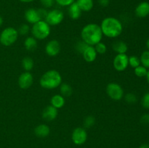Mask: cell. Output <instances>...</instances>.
I'll list each match as a JSON object with an SVG mask.
<instances>
[{
	"mask_svg": "<svg viewBox=\"0 0 149 148\" xmlns=\"http://www.w3.org/2000/svg\"><path fill=\"white\" fill-rule=\"evenodd\" d=\"M98 2L102 7H107L109 4V0H98Z\"/></svg>",
	"mask_w": 149,
	"mask_h": 148,
	"instance_id": "8d00e7d4",
	"label": "cell"
},
{
	"mask_svg": "<svg viewBox=\"0 0 149 148\" xmlns=\"http://www.w3.org/2000/svg\"><path fill=\"white\" fill-rule=\"evenodd\" d=\"M41 4L44 6L45 7H47V8H49V7H51L55 3V0H40Z\"/></svg>",
	"mask_w": 149,
	"mask_h": 148,
	"instance_id": "836d02e7",
	"label": "cell"
},
{
	"mask_svg": "<svg viewBox=\"0 0 149 148\" xmlns=\"http://www.w3.org/2000/svg\"><path fill=\"white\" fill-rule=\"evenodd\" d=\"M95 49V51L97 52V54H100V55H103L107 51V46L103 42H99L98 44L94 46Z\"/></svg>",
	"mask_w": 149,
	"mask_h": 148,
	"instance_id": "4316f807",
	"label": "cell"
},
{
	"mask_svg": "<svg viewBox=\"0 0 149 148\" xmlns=\"http://www.w3.org/2000/svg\"><path fill=\"white\" fill-rule=\"evenodd\" d=\"M84 126L85 128H90L94 126L95 123V118L93 116L89 115L86 117L84 120Z\"/></svg>",
	"mask_w": 149,
	"mask_h": 148,
	"instance_id": "83f0119b",
	"label": "cell"
},
{
	"mask_svg": "<svg viewBox=\"0 0 149 148\" xmlns=\"http://www.w3.org/2000/svg\"><path fill=\"white\" fill-rule=\"evenodd\" d=\"M87 46H88V45H87L85 42H84L82 40H81V41H78L77 44H76L75 47H76V49H77V51L79 52V53L82 54V52H84V50L86 49V47H87Z\"/></svg>",
	"mask_w": 149,
	"mask_h": 148,
	"instance_id": "4dcf8cb0",
	"label": "cell"
},
{
	"mask_svg": "<svg viewBox=\"0 0 149 148\" xmlns=\"http://www.w3.org/2000/svg\"><path fill=\"white\" fill-rule=\"evenodd\" d=\"M68 15L72 20H77L81 17V10L75 1L68 6Z\"/></svg>",
	"mask_w": 149,
	"mask_h": 148,
	"instance_id": "2e32d148",
	"label": "cell"
},
{
	"mask_svg": "<svg viewBox=\"0 0 149 148\" xmlns=\"http://www.w3.org/2000/svg\"><path fill=\"white\" fill-rule=\"evenodd\" d=\"M62 84V76L58 71L50 70L43 74L39 80L41 86L46 89H54Z\"/></svg>",
	"mask_w": 149,
	"mask_h": 148,
	"instance_id": "3957f363",
	"label": "cell"
},
{
	"mask_svg": "<svg viewBox=\"0 0 149 148\" xmlns=\"http://www.w3.org/2000/svg\"><path fill=\"white\" fill-rule=\"evenodd\" d=\"M33 83V76L29 71H25L18 78V85L23 89L30 88Z\"/></svg>",
	"mask_w": 149,
	"mask_h": 148,
	"instance_id": "30bf717a",
	"label": "cell"
},
{
	"mask_svg": "<svg viewBox=\"0 0 149 148\" xmlns=\"http://www.w3.org/2000/svg\"><path fill=\"white\" fill-rule=\"evenodd\" d=\"M113 50L117 54H126L127 52V44L122 41H116L112 45Z\"/></svg>",
	"mask_w": 149,
	"mask_h": 148,
	"instance_id": "d6986e66",
	"label": "cell"
},
{
	"mask_svg": "<svg viewBox=\"0 0 149 148\" xmlns=\"http://www.w3.org/2000/svg\"><path fill=\"white\" fill-rule=\"evenodd\" d=\"M125 100L129 104H135L138 100V98L133 93H127L126 95H125Z\"/></svg>",
	"mask_w": 149,
	"mask_h": 148,
	"instance_id": "f1b7e54d",
	"label": "cell"
},
{
	"mask_svg": "<svg viewBox=\"0 0 149 148\" xmlns=\"http://www.w3.org/2000/svg\"><path fill=\"white\" fill-rule=\"evenodd\" d=\"M113 65L119 72L125 71L129 65V57L126 54H117L113 58Z\"/></svg>",
	"mask_w": 149,
	"mask_h": 148,
	"instance_id": "ba28073f",
	"label": "cell"
},
{
	"mask_svg": "<svg viewBox=\"0 0 149 148\" xmlns=\"http://www.w3.org/2000/svg\"><path fill=\"white\" fill-rule=\"evenodd\" d=\"M38 11H39V15H40L42 20V19H45V17H46L48 12H47L45 9H39V10H38Z\"/></svg>",
	"mask_w": 149,
	"mask_h": 148,
	"instance_id": "d590c367",
	"label": "cell"
},
{
	"mask_svg": "<svg viewBox=\"0 0 149 148\" xmlns=\"http://www.w3.org/2000/svg\"><path fill=\"white\" fill-rule=\"evenodd\" d=\"M103 36L100 26L96 23H89L81 29V39L89 46H95L101 41Z\"/></svg>",
	"mask_w": 149,
	"mask_h": 148,
	"instance_id": "6da1fadb",
	"label": "cell"
},
{
	"mask_svg": "<svg viewBox=\"0 0 149 148\" xmlns=\"http://www.w3.org/2000/svg\"><path fill=\"white\" fill-rule=\"evenodd\" d=\"M50 133V129L46 124H39L35 128L34 133L36 136L40 138H45Z\"/></svg>",
	"mask_w": 149,
	"mask_h": 148,
	"instance_id": "e0dca14e",
	"label": "cell"
},
{
	"mask_svg": "<svg viewBox=\"0 0 149 148\" xmlns=\"http://www.w3.org/2000/svg\"><path fill=\"white\" fill-rule=\"evenodd\" d=\"M76 2L81 12H90L94 5L93 0H77Z\"/></svg>",
	"mask_w": 149,
	"mask_h": 148,
	"instance_id": "ffe728a7",
	"label": "cell"
},
{
	"mask_svg": "<svg viewBox=\"0 0 149 148\" xmlns=\"http://www.w3.org/2000/svg\"><path fill=\"white\" fill-rule=\"evenodd\" d=\"M33 37L38 40H44L49 36L51 32L50 26L45 20H40L34 23L31 29Z\"/></svg>",
	"mask_w": 149,
	"mask_h": 148,
	"instance_id": "277c9868",
	"label": "cell"
},
{
	"mask_svg": "<svg viewBox=\"0 0 149 148\" xmlns=\"http://www.w3.org/2000/svg\"><path fill=\"white\" fill-rule=\"evenodd\" d=\"M25 19L28 23L31 24H34L37 22L42 20L38 10L33 8L28 9L25 12Z\"/></svg>",
	"mask_w": 149,
	"mask_h": 148,
	"instance_id": "7c38bea8",
	"label": "cell"
},
{
	"mask_svg": "<svg viewBox=\"0 0 149 148\" xmlns=\"http://www.w3.org/2000/svg\"><path fill=\"white\" fill-rule=\"evenodd\" d=\"M141 105L143 108L149 110V92L146 93L141 99Z\"/></svg>",
	"mask_w": 149,
	"mask_h": 148,
	"instance_id": "f546056e",
	"label": "cell"
},
{
	"mask_svg": "<svg viewBox=\"0 0 149 148\" xmlns=\"http://www.w3.org/2000/svg\"><path fill=\"white\" fill-rule=\"evenodd\" d=\"M141 121L144 124H148L149 123V113L143 114L141 118Z\"/></svg>",
	"mask_w": 149,
	"mask_h": 148,
	"instance_id": "e575fe53",
	"label": "cell"
},
{
	"mask_svg": "<svg viewBox=\"0 0 149 148\" xmlns=\"http://www.w3.org/2000/svg\"><path fill=\"white\" fill-rule=\"evenodd\" d=\"M19 1H22V2H24V3H29V2H31V1H34V0H19Z\"/></svg>",
	"mask_w": 149,
	"mask_h": 148,
	"instance_id": "f35d334b",
	"label": "cell"
},
{
	"mask_svg": "<svg viewBox=\"0 0 149 148\" xmlns=\"http://www.w3.org/2000/svg\"><path fill=\"white\" fill-rule=\"evenodd\" d=\"M100 26L103 36L112 39L120 36L123 30V26L120 20L113 17L103 19Z\"/></svg>",
	"mask_w": 149,
	"mask_h": 148,
	"instance_id": "7a4b0ae2",
	"label": "cell"
},
{
	"mask_svg": "<svg viewBox=\"0 0 149 148\" xmlns=\"http://www.w3.org/2000/svg\"><path fill=\"white\" fill-rule=\"evenodd\" d=\"M34 65V62L32 58L29 57H26L22 60V66H23V69L26 71H29L30 72L33 68Z\"/></svg>",
	"mask_w": 149,
	"mask_h": 148,
	"instance_id": "603a6c76",
	"label": "cell"
},
{
	"mask_svg": "<svg viewBox=\"0 0 149 148\" xmlns=\"http://www.w3.org/2000/svg\"><path fill=\"white\" fill-rule=\"evenodd\" d=\"M18 37L17 29L13 27H7L0 34V43L4 46H10L15 43Z\"/></svg>",
	"mask_w": 149,
	"mask_h": 148,
	"instance_id": "5b68a950",
	"label": "cell"
},
{
	"mask_svg": "<svg viewBox=\"0 0 149 148\" xmlns=\"http://www.w3.org/2000/svg\"><path fill=\"white\" fill-rule=\"evenodd\" d=\"M61 44L57 40H50L45 46V52L49 57H55L60 53Z\"/></svg>",
	"mask_w": 149,
	"mask_h": 148,
	"instance_id": "8fae6325",
	"label": "cell"
},
{
	"mask_svg": "<svg viewBox=\"0 0 149 148\" xmlns=\"http://www.w3.org/2000/svg\"><path fill=\"white\" fill-rule=\"evenodd\" d=\"M106 93L111 100L115 101L121 100L124 97V90L117 83H109L106 86Z\"/></svg>",
	"mask_w": 149,
	"mask_h": 148,
	"instance_id": "8992f818",
	"label": "cell"
},
{
	"mask_svg": "<svg viewBox=\"0 0 149 148\" xmlns=\"http://www.w3.org/2000/svg\"><path fill=\"white\" fill-rule=\"evenodd\" d=\"M134 72H135V74L138 77H140V78H143V77H146V75L147 72H148V69L146 68H145L143 65H139L137 68H134Z\"/></svg>",
	"mask_w": 149,
	"mask_h": 148,
	"instance_id": "d4e9b609",
	"label": "cell"
},
{
	"mask_svg": "<svg viewBox=\"0 0 149 148\" xmlns=\"http://www.w3.org/2000/svg\"><path fill=\"white\" fill-rule=\"evenodd\" d=\"M60 91L61 94L63 97H70L72 94V87L67 83H63L60 86Z\"/></svg>",
	"mask_w": 149,
	"mask_h": 148,
	"instance_id": "7402d4cb",
	"label": "cell"
},
{
	"mask_svg": "<svg viewBox=\"0 0 149 148\" xmlns=\"http://www.w3.org/2000/svg\"><path fill=\"white\" fill-rule=\"evenodd\" d=\"M146 47H147V49H148L149 50V38H148V40H147V41H146Z\"/></svg>",
	"mask_w": 149,
	"mask_h": 148,
	"instance_id": "60d3db41",
	"label": "cell"
},
{
	"mask_svg": "<svg viewBox=\"0 0 149 148\" xmlns=\"http://www.w3.org/2000/svg\"><path fill=\"white\" fill-rule=\"evenodd\" d=\"M2 23H3V19H2V17H1V16H0V26H1V25H2Z\"/></svg>",
	"mask_w": 149,
	"mask_h": 148,
	"instance_id": "b9f144b4",
	"label": "cell"
},
{
	"mask_svg": "<svg viewBox=\"0 0 149 148\" xmlns=\"http://www.w3.org/2000/svg\"><path fill=\"white\" fill-rule=\"evenodd\" d=\"M129 65H130L133 68H135L141 65L140 58L135 55H132V56L129 57Z\"/></svg>",
	"mask_w": 149,
	"mask_h": 148,
	"instance_id": "484cf974",
	"label": "cell"
},
{
	"mask_svg": "<svg viewBox=\"0 0 149 148\" xmlns=\"http://www.w3.org/2000/svg\"><path fill=\"white\" fill-rule=\"evenodd\" d=\"M146 80L149 84V70H148V72H147V74L146 75Z\"/></svg>",
	"mask_w": 149,
	"mask_h": 148,
	"instance_id": "ab89813d",
	"label": "cell"
},
{
	"mask_svg": "<svg viewBox=\"0 0 149 148\" xmlns=\"http://www.w3.org/2000/svg\"><path fill=\"white\" fill-rule=\"evenodd\" d=\"M58 114V109H56L50 104V105L47 106L44 109L43 112H42V118L47 121H52L56 118Z\"/></svg>",
	"mask_w": 149,
	"mask_h": 148,
	"instance_id": "4fadbf2b",
	"label": "cell"
},
{
	"mask_svg": "<svg viewBox=\"0 0 149 148\" xmlns=\"http://www.w3.org/2000/svg\"><path fill=\"white\" fill-rule=\"evenodd\" d=\"M64 19V15L62 11L59 10H52L48 12L45 21L49 25V26H58L61 24Z\"/></svg>",
	"mask_w": 149,
	"mask_h": 148,
	"instance_id": "52a82bcc",
	"label": "cell"
},
{
	"mask_svg": "<svg viewBox=\"0 0 149 148\" xmlns=\"http://www.w3.org/2000/svg\"><path fill=\"white\" fill-rule=\"evenodd\" d=\"M71 139L73 142L77 145H81L87 141V133L84 128L78 127L76 128L73 131Z\"/></svg>",
	"mask_w": 149,
	"mask_h": 148,
	"instance_id": "9c48e42d",
	"label": "cell"
},
{
	"mask_svg": "<svg viewBox=\"0 0 149 148\" xmlns=\"http://www.w3.org/2000/svg\"><path fill=\"white\" fill-rule=\"evenodd\" d=\"M137 17L144 18L149 15V3L147 1H143L136 7L135 10Z\"/></svg>",
	"mask_w": 149,
	"mask_h": 148,
	"instance_id": "9a60e30c",
	"label": "cell"
},
{
	"mask_svg": "<svg viewBox=\"0 0 149 148\" xmlns=\"http://www.w3.org/2000/svg\"><path fill=\"white\" fill-rule=\"evenodd\" d=\"M139 148H149V145L148 144H143L142 145L140 146Z\"/></svg>",
	"mask_w": 149,
	"mask_h": 148,
	"instance_id": "74e56055",
	"label": "cell"
},
{
	"mask_svg": "<svg viewBox=\"0 0 149 148\" xmlns=\"http://www.w3.org/2000/svg\"><path fill=\"white\" fill-rule=\"evenodd\" d=\"M37 40L33 36H29L24 41V46L26 50L33 52L37 48Z\"/></svg>",
	"mask_w": 149,
	"mask_h": 148,
	"instance_id": "44dd1931",
	"label": "cell"
},
{
	"mask_svg": "<svg viewBox=\"0 0 149 148\" xmlns=\"http://www.w3.org/2000/svg\"><path fill=\"white\" fill-rule=\"evenodd\" d=\"M29 30H30V28H29V25L22 24L21 26H20V27H19L17 32H18V34L25 36V35H26L29 33Z\"/></svg>",
	"mask_w": 149,
	"mask_h": 148,
	"instance_id": "1f68e13d",
	"label": "cell"
},
{
	"mask_svg": "<svg viewBox=\"0 0 149 148\" xmlns=\"http://www.w3.org/2000/svg\"><path fill=\"white\" fill-rule=\"evenodd\" d=\"M59 5L63 7H66V6L71 5L72 3L75 1V0H55Z\"/></svg>",
	"mask_w": 149,
	"mask_h": 148,
	"instance_id": "d6a6232c",
	"label": "cell"
},
{
	"mask_svg": "<svg viewBox=\"0 0 149 148\" xmlns=\"http://www.w3.org/2000/svg\"><path fill=\"white\" fill-rule=\"evenodd\" d=\"M141 65L146 68L147 69L149 68V50L144 51L141 55L140 57Z\"/></svg>",
	"mask_w": 149,
	"mask_h": 148,
	"instance_id": "cb8c5ba5",
	"label": "cell"
},
{
	"mask_svg": "<svg viewBox=\"0 0 149 148\" xmlns=\"http://www.w3.org/2000/svg\"><path fill=\"white\" fill-rule=\"evenodd\" d=\"M51 105L53 106L56 109L62 108L65 105V100L63 96L61 94H55L52 97L50 100Z\"/></svg>",
	"mask_w": 149,
	"mask_h": 148,
	"instance_id": "ac0fdd59",
	"label": "cell"
},
{
	"mask_svg": "<svg viewBox=\"0 0 149 148\" xmlns=\"http://www.w3.org/2000/svg\"><path fill=\"white\" fill-rule=\"evenodd\" d=\"M82 57L87 62H93L96 59L97 53L93 46H87L84 52H82Z\"/></svg>",
	"mask_w": 149,
	"mask_h": 148,
	"instance_id": "5bb4252c",
	"label": "cell"
}]
</instances>
